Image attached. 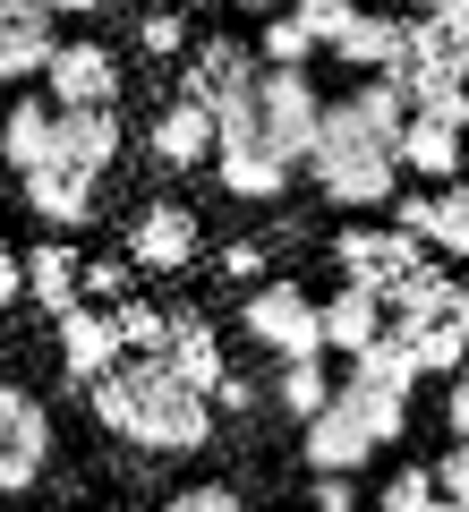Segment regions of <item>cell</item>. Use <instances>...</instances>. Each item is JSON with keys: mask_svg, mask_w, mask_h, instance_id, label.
<instances>
[{"mask_svg": "<svg viewBox=\"0 0 469 512\" xmlns=\"http://www.w3.org/2000/svg\"><path fill=\"white\" fill-rule=\"evenodd\" d=\"M307 171H316V188H325V205H342V214L401 205V146L376 137V128L350 111V94L325 103V137H316V154H307Z\"/></svg>", "mask_w": 469, "mask_h": 512, "instance_id": "cell-2", "label": "cell"}, {"mask_svg": "<svg viewBox=\"0 0 469 512\" xmlns=\"http://www.w3.org/2000/svg\"><path fill=\"white\" fill-rule=\"evenodd\" d=\"M435 512H469V504H452V495H435Z\"/></svg>", "mask_w": 469, "mask_h": 512, "instance_id": "cell-42", "label": "cell"}, {"mask_svg": "<svg viewBox=\"0 0 469 512\" xmlns=\"http://www.w3.org/2000/svg\"><path fill=\"white\" fill-rule=\"evenodd\" d=\"M205 222L188 214V205H145L137 222H128V256H137V274H180V265H197L205 248Z\"/></svg>", "mask_w": 469, "mask_h": 512, "instance_id": "cell-13", "label": "cell"}, {"mask_svg": "<svg viewBox=\"0 0 469 512\" xmlns=\"http://www.w3.org/2000/svg\"><path fill=\"white\" fill-rule=\"evenodd\" d=\"M452 316H461V325H469V291H461V308H452Z\"/></svg>", "mask_w": 469, "mask_h": 512, "instance_id": "cell-43", "label": "cell"}, {"mask_svg": "<svg viewBox=\"0 0 469 512\" xmlns=\"http://www.w3.org/2000/svg\"><path fill=\"white\" fill-rule=\"evenodd\" d=\"M333 393H342V384H333V367H325V359H290L282 376H273V402H282L299 427H307V419H325Z\"/></svg>", "mask_w": 469, "mask_h": 512, "instance_id": "cell-23", "label": "cell"}, {"mask_svg": "<svg viewBox=\"0 0 469 512\" xmlns=\"http://www.w3.org/2000/svg\"><path fill=\"white\" fill-rule=\"evenodd\" d=\"M52 470V410L26 384H0V495H26Z\"/></svg>", "mask_w": 469, "mask_h": 512, "instance_id": "cell-9", "label": "cell"}, {"mask_svg": "<svg viewBox=\"0 0 469 512\" xmlns=\"http://www.w3.org/2000/svg\"><path fill=\"white\" fill-rule=\"evenodd\" d=\"M427 248L444 256V265H469V188H435V231Z\"/></svg>", "mask_w": 469, "mask_h": 512, "instance_id": "cell-28", "label": "cell"}, {"mask_svg": "<svg viewBox=\"0 0 469 512\" xmlns=\"http://www.w3.org/2000/svg\"><path fill=\"white\" fill-rule=\"evenodd\" d=\"M43 94L60 111H120V52L103 35H69L60 60H52V77H43Z\"/></svg>", "mask_w": 469, "mask_h": 512, "instance_id": "cell-10", "label": "cell"}, {"mask_svg": "<svg viewBox=\"0 0 469 512\" xmlns=\"http://www.w3.org/2000/svg\"><path fill=\"white\" fill-rule=\"evenodd\" d=\"M0 299H26V256L0 239Z\"/></svg>", "mask_w": 469, "mask_h": 512, "instance_id": "cell-39", "label": "cell"}, {"mask_svg": "<svg viewBox=\"0 0 469 512\" xmlns=\"http://www.w3.org/2000/svg\"><path fill=\"white\" fill-rule=\"evenodd\" d=\"M256 86H265V60H256V43H239V35H205L197 52H188V69H180V103L214 111L222 128L256 120Z\"/></svg>", "mask_w": 469, "mask_h": 512, "instance_id": "cell-5", "label": "cell"}, {"mask_svg": "<svg viewBox=\"0 0 469 512\" xmlns=\"http://www.w3.org/2000/svg\"><path fill=\"white\" fill-rule=\"evenodd\" d=\"M435 495L469 504V444H444V453H435Z\"/></svg>", "mask_w": 469, "mask_h": 512, "instance_id": "cell-35", "label": "cell"}, {"mask_svg": "<svg viewBox=\"0 0 469 512\" xmlns=\"http://www.w3.org/2000/svg\"><path fill=\"white\" fill-rule=\"evenodd\" d=\"M401 43H410V18H367V9H359V26L342 35V60H350L359 77H393Z\"/></svg>", "mask_w": 469, "mask_h": 512, "instance_id": "cell-22", "label": "cell"}, {"mask_svg": "<svg viewBox=\"0 0 469 512\" xmlns=\"http://www.w3.org/2000/svg\"><path fill=\"white\" fill-rule=\"evenodd\" d=\"M435 18H444V26H452V35H461V43H469V0H435Z\"/></svg>", "mask_w": 469, "mask_h": 512, "instance_id": "cell-41", "label": "cell"}, {"mask_svg": "<svg viewBox=\"0 0 469 512\" xmlns=\"http://www.w3.org/2000/svg\"><path fill=\"white\" fill-rule=\"evenodd\" d=\"M401 427H410V402H401V393H367V384L342 376L333 410L299 427V453H307L316 478H350V470H367V453H384Z\"/></svg>", "mask_w": 469, "mask_h": 512, "instance_id": "cell-3", "label": "cell"}, {"mask_svg": "<svg viewBox=\"0 0 469 512\" xmlns=\"http://www.w3.org/2000/svg\"><path fill=\"white\" fill-rule=\"evenodd\" d=\"M128 291H137V256H86V308H94V299H111V308H120V299Z\"/></svg>", "mask_w": 469, "mask_h": 512, "instance_id": "cell-30", "label": "cell"}, {"mask_svg": "<svg viewBox=\"0 0 469 512\" xmlns=\"http://www.w3.org/2000/svg\"><path fill=\"white\" fill-rule=\"evenodd\" d=\"M163 512H248L231 487H180V495H163Z\"/></svg>", "mask_w": 469, "mask_h": 512, "instance_id": "cell-36", "label": "cell"}, {"mask_svg": "<svg viewBox=\"0 0 469 512\" xmlns=\"http://www.w3.org/2000/svg\"><path fill=\"white\" fill-rule=\"evenodd\" d=\"M452 308H461V282L444 274V256H435V265H418V274H401L393 291H384V325H393V333H418V325H444Z\"/></svg>", "mask_w": 469, "mask_h": 512, "instance_id": "cell-19", "label": "cell"}, {"mask_svg": "<svg viewBox=\"0 0 469 512\" xmlns=\"http://www.w3.org/2000/svg\"><path fill=\"white\" fill-rule=\"evenodd\" d=\"M137 43H145L154 60L188 52V18H180V9H145V18H137Z\"/></svg>", "mask_w": 469, "mask_h": 512, "instance_id": "cell-33", "label": "cell"}, {"mask_svg": "<svg viewBox=\"0 0 469 512\" xmlns=\"http://www.w3.org/2000/svg\"><path fill=\"white\" fill-rule=\"evenodd\" d=\"M163 359H171V376H180V384H197L205 402H214L222 384H231V359H222V333L205 325L197 308H171V342H163Z\"/></svg>", "mask_w": 469, "mask_h": 512, "instance_id": "cell-17", "label": "cell"}, {"mask_svg": "<svg viewBox=\"0 0 469 512\" xmlns=\"http://www.w3.org/2000/svg\"><path fill=\"white\" fill-rule=\"evenodd\" d=\"M26 308L52 316V325L86 308V256H77L69 239H35V248H26Z\"/></svg>", "mask_w": 469, "mask_h": 512, "instance_id": "cell-15", "label": "cell"}, {"mask_svg": "<svg viewBox=\"0 0 469 512\" xmlns=\"http://www.w3.org/2000/svg\"><path fill=\"white\" fill-rule=\"evenodd\" d=\"M52 137H60V103H52V94H18L9 120H0V163L18 171V188L52 163Z\"/></svg>", "mask_w": 469, "mask_h": 512, "instance_id": "cell-18", "label": "cell"}, {"mask_svg": "<svg viewBox=\"0 0 469 512\" xmlns=\"http://www.w3.org/2000/svg\"><path fill=\"white\" fill-rule=\"evenodd\" d=\"M239 325H248L256 350H273V359H325V299H307L299 282H256L248 299H239Z\"/></svg>", "mask_w": 469, "mask_h": 512, "instance_id": "cell-6", "label": "cell"}, {"mask_svg": "<svg viewBox=\"0 0 469 512\" xmlns=\"http://www.w3.org/2000/svg\"><path fill=\"white\" fill-rule=\"evenodd\" d=\"M350 384H367V393H401V402H410V384H418L410 342H401V333H384L367 359H350Z\"/></svg>", "mask_w": 469, "mask_h": 512, "instance_id": "cell-25", "label": "cell"}, {"mask_svg": "<svg viewBox=\"0 0 469 512\" xmlns=\"http://www.w3.org/2000/svg\"><path fill=\"white\" fill-rule=\"evenodd\" d=\"M214 410H231V419H248V410H256V384H248V376H231V384L214 393Z\"/></svg>", "mask_w": 469, "mask_h": 512, "instance_id": "cell-40", "label": "cell"}, {"mask_svg": "<svg viewBox=\"0 0 469 512\" xmlns=\"http://www.w3.org/2000/svg\"><path fill=\"white\" fill-rule=\"evenodd\" d=\"M52 342H60V376L86 384V393L128 359V350H120V325H111V308H77V316H60Z\"/></svg>", "mask_w": 469, "mask_h": 512, "instance_id": "cell-14", "label": "cell"}, {"mask_svg": "<svg viewBox=\"0 0 469 512\" xmlns=\"http://www.w3.org/2000/svg\"><path fill=\"white\" fill-rule=\"evenodd\" d=\"M290 171H299V163H290V154L273 146L256 120H231V128H222V146H214V180H222V197L273 205V197L290 188Z\"/></svg>", "mask_w": 469, "mask_h": 512, "instance_id": "cell-7", "label": "cell"}, {"mask_svg": "<svg viewBox=\"0 0 469 512\" xmlns=\"http://www.w3.org/2000/svg\"><path fill=\"white\" fill-rule=\"evenodd\" d=\"M384 86L410 103V120L469 128V43L427 9V18H410V43H401V60H393V77H384Z\"/></svg>", "mask_w": 469, "mask_h": 512, "instance_id": "cell-4", "label": "cell"}, {"mask_svg": "<svg viewBox=\"0 0 469 512\" xmlns=\"http://www.w3.org/2000/svg\"><path fill=\"white\" fill-rule=\"evenodd\" d=\"M401 171H418V180H435V188H461V128L410 120L401 128Z\"/></svg>", "mask_w": 469, "mask_h": 512, "instance_id": "cell-21", "label": "cell"}, {"mask_svg": "<svg viewBox=\"0 0 469 512\" xmlns=\"http://www.w3.org/2000/svg\"><path fill=\"white\" fill-rule=\"evenodd\" d=\"M418 265H427V248H418V239H401V231H333V274L350 282V291H393L401 274H418Z\"/></svg>", "mask_w": 469, "mask_h": 512, "instance_id": "cell-11", "label": "cell"}, {"mask_svg": "<svg viewBox=\"0 0 469 512\" xmlns=\"http://www.w3.org/2000/svg\"><path fill=\"white\" fill-rule=\"evenodd\" d=\"M256 128H265L290 163H307V154H316V137H325V94H316V77L265 69V86H256Z\"/></svg>", "mask_w": 469, "mask_h": 512, "instance_id": "cell-8", "label": "cell"}, {"mask_svg": "<svg viewBox=\"0 0 469 512\" xmlns=\"http://www.w3.org/2000/svg\"><path fill=\"white\" fill-rule=\"evenodd\" d=\"M0 384H9V376H0Z\"/></svg>", "mask_w": 469, "mask_h": 512, "instance_id": "cell-44", "label": "cell"}, {"mask_svg": "<svg viewBox=\"0 0 469 512\" xmlns=\"http://www.w3.org/2000/svg\"><path fill=\"white\" fill-rule=\"evenodd\" d=\"M316 52H325V43L299 26V9L265 18V35H256V60H265V69H299V77H307V60H316Z\"/></svg>", "mask_w": 469, "mask_h": 512, "instance_id": "cell-27", "label": "cell"}, {"mask_svg": "<svg viewBox=\"0 0 469 512\" xmlns=\"http://www.w3.org/2000/svg\"><path fill=\"white\" fill-rule=\"evenodd\" d=\"M350 111H359L376 137H393V146H401V128H410V103H401L384 77H359V86H350Z\"/></svg>", "mask_w": 469, "mask_h": 512, "instance_id": "cell-29", "label": "cell"}, {"mask_svg": "<svg viewBox=\"0 0 469 512\" xmlns=\"http://www.w3.org/2000/svg\"><path fill=\"white\" fill-rule=\"evenodd\" d=\"M111 325H120V350H128V359H163V342H171V308H154V299H120Z\"/></svg>", "mask_w": 469, "mask_h": 512, "instance_id": "cell-26", "label": "cell"}, {"mask_svg": "<svg viewBox=\"0 0 469 512\" xmlns=\"http://www.w3.org/2000/svg\"><path fill=\"white\" fill-rule=\"evenodd\" d=\"M384 333H393V325H384V299L376 291H350V282H342V291L325 299V359H367Z\"/></svg>", "mask_w": 469, "mask_h": 512, "instance_id": "cell-20", "label": "cell"}, {"mask_svg": "<svg viewBox=\"0 0 469 512\" xmlns=\"http://www.w3.org/2000/svg\"><path fill=\"white\" fill-rule=\"evenodd\" d=\"M307 512H359V487H350V478H316Z\"/></svg>", "mask_w": 469, "mask_h": 512, "instance_id": "cell-38", "label": "cell"}, {"mask_svg": "<svg viewBox=\"0 0 469 512\" xmlns=\"http://www.w3.org/2000/svg\"><path fill=\"white\" fill-rule=\"evenodd\" d=\"M86 402L137 453H197V444H214V402L171 376V359H120Z\"/></svg>", "mask_w": 469, "mask_h": 512, "instance_id": "cell-1", "label": "cell"}, {"mask_svg": "<svg viewBox=\"0 0 469 512\" xmlns=\"http://www.w3.org/2000/svg\"><path fill=\"white\" fill-rule=\"evenodd\" d=\"M145 146H154V163L163 171H214V146H222V120L214 111H197V103H180L171 94L163 111H154V128H145Z\"/></svg>", "mask_w": 469, "mask_h": 512, "instance_id": "cell-16", "label": "cell"}, {"mask_svg": "<svg viewBox=\"0 0 469 512\" xmlns=\"http://www.w3.org/2000/svg\"><path fill=\"white\" fill-rule=\"evenodd\" d=\"M376 512H435V470H393V487L376 495Z\"/></svg>", "mask_w": 469, "mask_h": 512, "instance_id": "cell-32", "label": "cell"}, {"mask_svg": "<svg viewBox=\"0 0 469 512\" xmlns=\"http://www.w3.org/2000/svg\"><path fill=\"white\" fill-rule=\"evenodd\" d=\"M60 9L43 0H0V86H26V77H52L60 60Z\"/></svg>", "mask_w": 469, "mask_h": 512, "instance_id": "cell-12", "label": "cell"}, {"mask_svg": "<svg viewBox=\"0 0 469 512\" xmlns=\"http://www.w3.org/2000/svg\"><path fill=\"white\" fill-rule=\"evenodd\" d=\"M214 265H222V282H265V239H231Z\"/></svg>", "mask_w": 469, "mask_h": 512, "instance_id": "cell-34", "label": "cell"}, {"mask_svg": "<svg viewBox=\"0 0 469 512\" xmlns=\"http://www.w3.org/2000/svg\"><path fill=\"white\" fill-rule=\"evenodd\" d=\"M444 436H452V444H469V367L444 384Z\"/></svg>", "mask_w": 469, "mask_h": 512, "instance_id": "cell-37", "label": "cell"}, {"mask_svg": "<svg viewBox=\"0 0 469 512\" xmlns=\"http://www.w3.org/2000/svg\"><path fill=\"white\" fill-rule=\"evenodd\" d=\"M299 26L325 43V52H342V35L359 26V9H350V0H299Z\"/></svg>", "mask_w": 469, "mask_h": 512, "instance_id": "cell-31", "label": "cell"}, {"mask_svg": "<svg viewBox=\"0 0 469 512\" xmlns=\"http://www.w3.org/2000/svg\"><path fill=\"white\" fill-rule=\"evenodd\" d=\"M401 342H410V359H418V376H461L469 367V325L461 316H444V325H418V333H401Z\"/></svg>", "mask_w": 469, "mask_h": 512, "instance_id": "cell-24", "label": "cell"}]
</instances>
